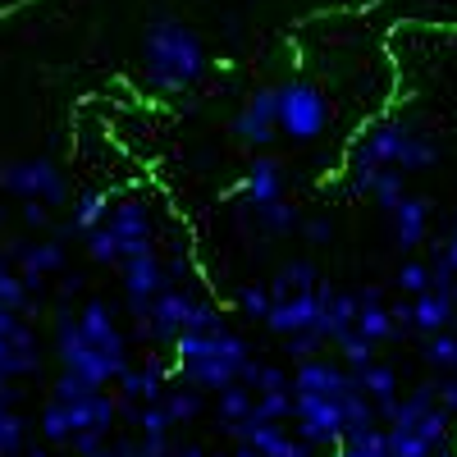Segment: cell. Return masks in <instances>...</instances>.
<instances>
[{
    "label": "cell",
    "mask_w": 457,
    "mask_h": 457,
    "mask_svg": "<svg viewBox=\"0 0 457 457\" xmlns=\"http://www.w3.org/2000/svg\"><path fill=\"white\" fill-rule=\"evenodd\" d=\"M334 348H338V361L348 366V370H361L366 361H375V348H379V343H370V338L357 334V329H343V334L334 338Z\"/></svg>",
    "instance_id": "cell-34"
},
{
    "label": "cell",
    "mask_w": 457,
    "mask_h": 457,
    "mask_svg": "<svg viewBox=\"0 0 457 457\" xmlns=\"http://www.w3.org/2000/svg\"><path fill=\"white\" fill-rule=\"evenodd\" d=\"M165 389H170V370H165V361H156V357H146L142 366H129V370L120 375V398H124L129 407L161 403Z\"/></svg>",
    "instance_id": "cell-20"
},
{
    "label": "cell",
    "mask_w": 457,
    "mask_h": 457,
    "mask_svg": "<svg viewBox=\"0 0 457 457\" xmlns=\"http://www.w3.org/2000/svg\"><path fill=\"white\" fill-rule=\"evenodd\" d=\"M453 320H457V307L444 288H426V293L411 297V334L430 338L439 329H453Z\"/></svg>",
    "instance_id": "cell-23"
},
{
    "label": "cell",
    "mask_w": 457,
    "mask_h": 457,
    "mask_svg": "<svg viewBox=\"0 0 457 457\" xmlns=\"http://www.w3.org/2000/svg\"><path fill=\"white\" fill-rule=\"evenodd\" d=\"M161 403H165V411L174 416V426L197 421V416H202V407H206V398H202V389H197V385H170Z\"/></svg>",
    "instance_id": "cell-32"
},
{
    "label": "cell",
    "mask_w": 457,
    "mask_h": 457,
    "mask_svg": "<svg viewBox=\"0 0 457 457\" xmlns=\"http://www.w3.org/2000/svg\"><path fill=\"white\" fill-rule=\"evenodd\" d=\"M348 193L370 197L379 211H394L407 197V174L403 170H348Z\"/></svg>",
    "instance_id": "cell-19"
},
{
    "label": "cell",
    "mask_w": 457,
    "mask_h": 457,
    "mask_svg": "<svg viewBox=\"0 0 457 457\" xmlns=\"http://www.w3.org/2000/svg\"><path fill=\"white\" fill-rule=\"evenodd\" d=\"M129 421L137 426V435H170V430H174V416L165 411V403H142V407H129Z\"/></svg>",
    "instance_id": "cell-37"
},
{
    "label": "cell",
    "mask_w": 457,
    "mask_h": 457,
    "mask_svg": "<svg viewBox=\"0 0 457 457\" xmlns=\"http://www.w3.org/2000/svg\"><path fill=\"white\" fill-rule=\"evenodd\" d=\"M284 348H288V357H293V361H312V357H320L325 338H320L316 329H307V334H293V338H284Z\"/></svg>",
    "instance_id": "cell-41"
},
{
    "label": "cell",
    "mask_w": 457,
    "mask_h": 457,
    "mask_svg": "<svg viewBox=\"0 0 457 457\" xmlns=\"http://www.w3.org/2000/svg\"><path fill=\"white\" fill-rule=\"evenodd\" d=\"M37 366H42V353H37L32 325L19 312L0 307V375H5V379H23Z\"/></svg>",
    "instance_id": "cell-13"
},
{
    "label": "cell",
    "mask_w": 457,
    "mask_h": 457,
    "mask_svg": "<svg viewBox=\"0 0 457 457\" xmlns=\"http://www.w3.org/2000/svg\"><path fill=\"white\" fill-rule=\"evenodd\" d=\"M357 325V293H348V288H334L329 279H320V334H325V343H334L343 329H353Z\"/></svg>",
    "instance_id": "cell-24"
},
{
    "label": "cell",
    "mask_w": 457,
    "mask_h": 457,
    "mask_svg": "<svg viewBox=\"0 0 457 457\" xmlns=\"http://www.w3.org/2000/svg\"><path fill=\"white\" fill-rule=\"evenodd\" d=\"M325 275L316 270L312 261H284L279 265V275L270 279V297H288V293H307V288H316Z\"/></svg>",
    "instance_id": "cell-30"
},
{
    "label": "cell",
    "mask_w": 457,
    "mask_h": 457,
    "mask_svg": "<svg viewBox=\"0 0 457 457\" xmlns=\"http://www.w3.org/2000/svg\"><path fill=\"white\" fill-rule=\"evenodd\" d=\"M353 329L366 334L370 343H394V338H403L398 325H394L389 302H385V293H379V288H361V293H357V325H353Z\"/></svg>",
    "instance_id": "cell-22"
},
{
    "label": "cell",
    "mask_w": 457,
    "mask_h": 457,
    "mask_svg": "<svg viewBox=\"0 0 457 457\" xmlns=\"http://www.w3.org/2000/svg\"><path fill=\"white\" fill-rule=\"evenodd\" d=\"M389 220H394V243H398L403 252H416V247L430 238V202H426V197L407 193V197L389 211Z\"/></svg>",
    "instance_id": "cell-21"
},
{
    "label": "cell",
    "mask_w": 457,
    "mask_h": 457,
    "mask_svg": "<svg viewBox=\"0 0 457 457\" xmlns=\"http://www.w3.org/2000/svg\"><path fill=\"white\" fill-rule=\"evenodd\" d=\"M28 457H51V453H46V448H32V453H28Z\"/></svg>",
    "instance_id": "cell-50"
},
{
    "label": "cell",
    "mask_w": 457,
    "mask_h": 457,
    "mask_svg": "<svg viewBox=\"0 0 457 457\" xmlns=\"http://www.w3.org/2000/svg\"><path fill=\"white\" fill-rule=\"evenodd\" d=\"M293 389H270V394H256L252 416L256 421H293Z\"/></svg>",
    "instance_id": "cell-38"
},
{
    "label": "cell",
    "mask_w": 457,
    "mask_h": 457,
    "mask_svg": "<svg viewBox=\"0 0 457 457\" xmlns=\"http://www.w3.org/2000/svg\"><path fill=\"white\" fill-rule=\"evenodd\" d=\"M120 284H124V297H129V316H142L151 302H156L174 279H170V261L151 247V252H137L129 261H120Z\"/></svg>",
    "instance_id": "cell-11"
},
{
    "label": "cell",
    "mask_w": 457,
    "mask_h": 457,
    "mask_svg": "<svg viewBox=\"0 0 457 457\" xmlns=\"http://www.w3.org/2000/svg\"><path fill=\"white\" fill-rule=\"evenodd\" d=\"M293 426L312 448H338L348 435V411L343 398H325V394H293Z\"/></svg>",
    "instance_id": "cell-10"
},
{
    "label": "cell",
    "mask_w": 457,
    "mask_h": 457,
    "mask_svg": "<svg viewBox=\"0 0 457 457\" xmlns=\"http://www.w3.org/2000/svg\"><path fill=\"white\" fill-rule=\"evenodd\" d=\"M133 325H137L142 343H170V348H174L179 334H187V329H215V325H224V316H220V307L206 293L170 284L142 316H133Z\"/></svg>",
    "instance_id": "cell-5"
},
{
    "label": "cell",
    "mask_w": 457,
    "mask_h": 457,
    "mask_svg": "<svg viewBox=\"0 0 457 457\" xmlns=\"http://www.w3.org/2000/svg\"><path fill=\"white\" fill-rule=\"evenodd\" d=\"M238 197H243L247 211L279 202L284 197V165L275 156H252L247 170H243V179H238Z\"/></svg>",
    "instance_id": "cell-18"
},
{
    "label": "cell",
    "mask_w": 457,
    "mask_h": 457,
    "mask_svg": "<svg viewBox=\"0 0 457 457\" xmlns=\"http://www.w3.org/2000/svg\"><path fill=\"white\" fill-rule=\"evenodd\" d=\"M87 457H120V448H114V444H105V448H96V453H87Z\"/></svg>",
    "instance_id": "cell-47"
},
{
    "label": "cell",
    "mask_w": 457,
    "mask_h": 457,
    "mask_svg": "<svg viewBox=\"0 0 457 457\" xmlns=\"http://www.w3.org/2000/svg\"><path fill=\"white\" fill-rule=\"evenodd\" d=\"M444 293H448V297H453V307H457V279H453V284H448V288H444Z\"/></svg>",
    "instance_id": "cell-49"
},
{
    "label": "cell",
    "mask_w": 457,
    "mask_h": 457,
    "mask_svg": "<svg viewBox=\"0 0 457 457\" xmlns=\"http://www.w3.org/2000/svg\"><path fill=\"white\" fill-rule=\"evenodd\" d=\"M0 307H10V312H19V316L32 312V293H28L19 265H14L10 256H0Z\"/></svg>",
    "instance_id": "cell-31"
},
{
    "label": "cell",
    "mask_w": 457,
    "mask_h": 457,
    "mask_svg": "<svg viewBox=\"0 0 457 457\" xmlns=\"http://www.w3.org/2000/svg\"><path fill=\"white\" fill-rule=\"evenodd\" d=\"M234 457H261V453H256L252 444H238V448H234Z\"/></svg>",
    "instance_id": "cell-48"
},
{
    "label": "cell",
    "mask_w": 457,
    "mask_h": 457,
    "mask_svg": "<svg viewBox=\"0 0 457 457\" xmlns=\"http://www.w3.org/2000/svg\"><path fill=\"white\" fill-rule=\"evenodd\" d=\"M448 234H457V211H453V228H448Z\"/></svg>",
    "instance_id": "cell-51"
},
{
    "label": "cell",
    "mask_w": 457,
    "mask_h": 457,
    "mask_svg": "<svg viewBox=\"0 0 457 457\" xmlns=\"http://www.w3.org/2000/svg\"><path fill=\"white\" fill-rule=\"evenodd\" d=\"M270 307H275V297H270V284H243V288H238V312H243L247 320H261V325H265V316H270Z\"/></svg>",
    "instance_id": "cell-40"
},
{
    "label": "cell",
    "mask_w": 457,
    "mask_h": 457,
    "mask_svg": "<svg viewBox=\"0 0 457 457\" xmlns=\"http://www.w3.org/2000/svg\"><path fill=\"white\" fill-rule=\"evenodd\" d=\"M353 375H357V389L375 403L379 421H389V411H394V403H398V375H394V366H385V361H366V366L353 370Z\"/></svg>",
    "instance_id": "cell-25"
},
{
    "label": "cell",
    "mask_w": 457,
    "mask_h": 457,
    "mask_svg": "<svg viewBox=\"0 0 457 457\" xmlns=\"http://www.w3.org/2000/svg\"><path fill=\"white\" fill-rule=\"evenodd\" d=\"M247 361H252L247 338L234 334L228 325L187 329V334L174 338V370H179L183 385H197L202 394H220L228 385H238Z\"/></svg>",
    "instance_id": "cell-1"
},
{
    "label": "cell",
    "mask_w": 457,
    "mask_h": 457,
    "mask_svg": "<svg viewBox=\"0 0 457 457\" xmlns=\"http://www.w3.org/2000/svg\"><path fill=\"white\" fill-rule=\"evenodd\" d=\"M234 137H238L243 146H252V151H270L275 137H284V133H279V87H256V92L238 105V114H234Z\"/></svg>",
    "instance_id": "cell-12"
},
{
    "label": "cell",
    "mask_w": 457,
    "mask_h": 457,
    "mask_svg": "<svg viewBox=\"0 0 457 457\" xmlns=\"http://www.w3.org/2000/svg\"><path fill=\"white\" fill-rule=\"evenodd\" d=\"M398 293L403 297H416V293H426V288H435V270H430V261H416V256H407L403 265H398Z\"/></svg>",
    "instance_id": "cell-36"
},
{
    "label": "cell",
    "mask_w": 457,
    "mask_h": 457,
    "mask_svg": "<svg viewBox=\"0 0 457 457\" xmlns=\"http://www.w3.org/2000/svg\"><path fill=\"white\" fill-rule=\"evenodd\" d=\"M435 161H439V142L430 133H421L416 124H398V120H370L348 146V170L421 174Z\"/></svg>",
    "instance_id": "cell-3"
},
{
    "label": "cell",
    "mask_w": 457,
    "mask_h": 457,
    "mask_svg": "<svg viewBox=\"0 0 457 457\" xmlns=\"http://www.w3.org/2000/svg\"><path fill=\"white\" fill-rule=\"evenodd\" d=\"M73 320H79V329L96 343V348H105L110 357H129V334L120 329V320H114L110 302L101 297H87L79 312H73Z\"/></svg>",
    "instance_id": "cell-17"
},
{
    "label": "cell",
    "mask_w": 457,
    "mask_h": 457,
    "mask_svg": "<svg viewBox=\"0 0 457 457\" xmlns=\"http://www.w3.org/2000/svg\"><path fill=\"white\" fill-rule=\"evenodd\" d=\"M320 325V284L307 288V293H288V297H275L270 316H265V329L279 334V338H293V334H307ZM320 334V329H316ZM325 338V334H320Z\"/></svg>",
    "instance_id": "cell-15"
},
{
    "label": "cell",
    "mask_w": 457,
    "mask_h": 457,
    "mask_svg": "<svg viewBox=\"0 0 457 457\" xmlns=\"http://www.w3.org/2000/svg\"><path fill=\"white\" fill-rule=\"evenodd\" d=\"M435 398H439V407L457 421V375H444V379H435Z\"/></svg>",
    "instance_id": "cell-42"
},
{
    "label": "cell",
    "mask_w": 457,
    "mask_h": 457,
    "mask_svg": "<svg viewBox=\"0 0 457 457\" xmlns=\"http://www.w3.org/2000/svg\"><path fill=\"white\" fill-rule=\"evenodd\" d=\"M23 224L51 228V206H46V202H23Z\"/></svg>",
    "instance_id": "cell-43"
},
{
    "label": "cell",
    "mask_w": 457,
    "mask_h": 457,
    "mask_svg": "<svg viewBox=\"0 0 457 457\" xmlns=\"http://www.w3.org/2000/svg\"><path fill=\"white\" fill-rule=\"evenodd\" d=\"M307 243H329V220H302V228H297Z\"/></svg>",
    "instance_id": "cell-44"
},
{
    "label": "cell",
    "mask_w": 457,
    "mask_h": 457,
    "mask_svg": "<svg viewBox=\"0 0 457 457\" xmlns=\"http://www.w3.org/2000/svg\"><path fill=\"white\" fill-rule=\"evenodd\" d=\"M426 361H430L435 370H444V375L457 370V334H453V329H439V334L426 338Z\"/></svg>",
    "instance_id": "cell-39"
},
{
    "label": "cell",
    "mask_w": 457,
    "mask_h": 457,
    "mask_svg": "<svg viewBox=\"0 0 457 457\" xmlns=\"http://www.w3.org/2000/svg\"><path fill=\"white\" fill-rule=\"evenodd\" d=\"M114 421H120V398L105 394V389H83L73 398H46L42 416H37V430H42L46 444L55 448H69L79 435H101L110 439Z\"/></svg>",
    "instance_id": "cell-4"
},
{
    "label": "cell",
    "mask_w": 457,
    "mask_h": 457,
    "mask_svg": "<svg viewBox=\"0 0 457 457\" xmlns=\"http://www.w3.org/2000/svg\"><path fill=\"white\" fill-rule=\"evenodd\" d=\"M357 389V375L343 366V361H329V357H312V361H297L293 370V394H325V398H348Z\"/></svg>",
    "instance_id": "cell-16"
},
{
    "label": "cell",
    "mask_w": 457,
    "mask_h": 457,
    "mask_svg": "<svg viewBox=\"0 0 457 457\" xmlns=\"http://www.w3.org/2000/svg\"><path fill=\"white\" fill-rule=\"evenodd\" d=\"M243 385H252L256 394H270V389H293V375L284 370V366H270V361H247V370H243Z\"/></svg>",
    "instance_id": "cell-35"
},
{
    "label": "cell",
    "mask_w": 457,
    "mask_h": 457,
    "mask_svg": "<svg viewBox=\"0 0 457 457\" xmlns=\"http://www.w3.org/2000/svg\"><path fill=\"white\" fill-rule=\"evenodd\" d=\"M247 215H252V224L261 228L265 238H284V234H297V228H302V211L288 197H279L270 206H252Z\"/></svg>",
    "instance_id": "cell-27"
},
{
    "label": "cell",
    "mask_w": 457,
    "mask_h": 457,
    "mask_svg": "<svg viewBox=\"0 0 457 457\" xmlns=\"http://www.w3.org/2000/svg\"><path fill=\"white\" fill-rule=\"evenodd\" d=\"M110 193H101V187H87V193H79L73 197V211H69V228L79 238H87L92 228H101L105 224V215H110Z\"/></svg>",
    "instance_id": "cell-26"
},
{
    "label": "cell",
    "mask_w": 457,
    "mask_h": 457,
    "mask_svg": "<svg viewBox=\"0 0 457 457\" xmlns=\"http://www.w3.org/2000/svg\"><path fill=\"white\" fill-rule=\"evenodd\" d=\"M55 357H60V370L87 379V385H96V389L120 385V375L133 366L129 357H110L105 348H96V343L79 329L73 312H60V320H55Z\"/></svg>",
    "instance_id": "cell-7"
},
{
    "label": "cell",
    "mask_w": 457,
    "mask_h": 457,
    "mask_svg": "<svg viewBox=\"0 0 457 457\" xmlns=\"http://www.w3.org/2000/svg\"><path fill=\"white\" fill-rule=\"evenodd\" d=\"M142 73H146V87H156L161 96H179L187 87H197L206 73L202 37L179 19H156L142 37Z\"/></svg>",
    "instance_id": "cell-2"
},
{
    "label": "cell",
    "mask_w": 457,
    "mask_h": 457,
    "mask_svg": "<svg viewBox=\"0 0 457 457\" xmlns=\"http://www.w3.org/2000/svg\"><path fill=\"white\" fill-rule=\"evenodd\" d=\"M83 243H87V256L96 265H114V270H120V261H129L137 252H151V247H156V228H151L146 202H137V197L114 202L110 215H105V224L92 228Z\"/></svg>",
    "instance_id": "cell-6"
},
{
    "label": "cell",
    "mask_w": 457,
    "mask_h": 457,
    "mask_svg": "<svg viewBox=\"0 0 457 457\" xmlns=\"http://www.w3.org/2000/svg\"><path fill=\"white\" fill-rule=\"evenodd\" d=\"M14 265H19V275H23V284H28V293L32 297H42L46 293V279L51 275H64V238H37V243H19V247H10L5 252Z\"/></svg>",
    "instance_id": "cell-14"
},
{
    "label": "cell",
    "mask_w": 457,
    "mask_h": 457,
    "mask_svg": "<svg viewBox=\"0 0 457 457\" xmlns=\"http://www.w3.org/2000/svg\"><path fill=\"white\" fill-rule=\"evenodd\" d=\"M334 457H394L389 453V430L385 426L348 430V435H343V444L334 448Z\"/></svg>",
    "instance_id": "cell-29"
},
{
    "label": "cell",
    "mask_w": 457,
    "mask_h": 457,
    "mask_svg": "<svg viewBox=\"0 0 457 457\" xmlns=\"http://www.w3.org/2000/svg\"><path fill=\"white\" fill-rule=\"evenodd\" d=\"M28 444V421L14 411V398H0V457H19Z\"/></svg>",
    "instance_id": "cell-33"
},
{
    "label": "cell",
    "mask_w": 457,
    "mask_h": 457,
    "mask_svg": "<svg viewBox=\"0 0 457 457\" xmlns=\"http://www.w3.org/2000/svg\"><path fill=\"white\" fill-rule=\"evenodd\" d=\"M329 120H334V110H329V96L307 83V79H288L279 83V133L293 137V142H316L329 133Z\"/></svg>",
    "instance_id": "cell-8"
},
{
    "label": "cell",
    "mask_w": 457,
    "mask_h": 457,
    "mask_svg": "<svg viewBox=\"0 0 457 457\" xmlns=\"http://www.w3.org/2000/svg\"><path fill=\"white\" fill-rule=\"evenodd\" d=\"M0 187L19 202H46V206H64L69 202V179L51 156H19L0 165Z\"/></svg>",
    "instance_id": "cell-9"
},
{
    "label": "cell",
    "mask_w": 457,
    "mask_h": 457,
    "mask_svg": "<svg viewBox=\"0 0 457 457\" xmlns=\"http://www.w3.org/2000/svg\"><path fill=\"white\" fill-rule=\"evenodd\" d=\"M453 375H457V370H453Z\"/></svg>",
    "instance_id": "cell-52"
},
{
    "label": "cell",
    "mask_w": 457,
    "mask_h": 457,
    "mask_svg": "<svg viewBox=\"0 0 457 457\" xmlns=\"http://www.w3.org/2000/svg\"><path fill=\"white\" fill-rule=\"evenodd\" d=\"M174 457H211V453H206L202 444H179V448H174Z\"/></svg>",
    "instance_id": "cell-46"
},
{
    "label": "cell",
    "mask_w": 457,
    "mask_h": 457,
    "mask_svg": "<svg viewBox=\"0 0 457 457\" xmlns=\"http://www.w3.org/2000/svg\"><path fill=\"white\" fill-rule=\"evenodd\" d=\"M252 407H256V389H252V385H243V379L215 394V416H220V426H224V430L243 426L247 416H252Z\"/></svg>",
    "instance_id": "cell-28"
},
{
    "label": "cell",
    "mask_w": 457,
    "mask_h": 457,
    "mask_svg": "<svg viewBox=\"0 0 457 457\" xmlns=\"http://www.w3.org/2000/svg\"><path fill=\"white\" fill-rule=\"evenodd\" d=\"M439 256H444V261L453 265V270H457V234H448V243L439 247Z\"/></svg>",
    "instance_id": "cell-45"
}]
</instances>
